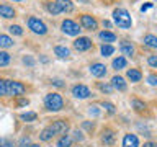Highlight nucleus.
<instances>
[{
    "instance_id": "1a4fd4ad",
    "label": "nucleus",
    "mask_w": 157,
    "mask_h": 147,
    "mask_svg": "<svg viewBox=\"0 0 157 147\" xmlns=\"http://www.w3.org/2000/svg\"><path fill=\"white\" fill-rule=\"evenodd\" d=\"M90 74L93 77H97V78L105 77L106 75V66H105V64H101V62L92 64V66H90Z\"/></svg>"
},
{
    "instance_id": "79ce46f5",
    "label": "nucleus",
    "mask_w": 157,
    "mask_h": 147,
    "mask_svg": "<svg viewBox=\"0 0 157 147\" xmlns=\"http://www.w3.org/2000/svg\"><path fill=\"white\" fill-rule=\"evenodd\" d=\"M142 147H157V142H144V145H142Z\"/></svg>"
},
{
    "instance_id": "9d476101",
    "label": "nucleus",
    "mask_w": 157,
    "mask_h": 147,
    "mask_svg": "<svg viewBox=\"0 0 157 147\" xmlns=\"http://www.w3.org/2000/svg\"><path fill=\"white\" fill-rule=\"evenodd\" d=\"M72 95L75 96V98L83 100V98L90 96V88L85 87V85H75V87H72Z\"/></svg>"
},
{
    "instance_id": "aec40b11",
    "label": "nucleus",
    "mask_w": 157,
    "mask_h": 147,
    "mask_svg": "<svg viewBox=\"0 0 157 147\" xmlns=\"http://www.w3.org/2000/svg\"><path fill=\"white\" fill-rule=\"evenodd\" d=\"M54 54H56L59 59H67L71 56V51H69L66 46H56L54 47Z\"/></svg>"
},
{
    "instance_id": "4be33fe9",
    "label": "nucleus",
    "mask_w": 157,
    "mask_h": 147,
    "mask_svg": "<svg viewBox=\"0 0 157 147\" xmlns=\"http://www.w3.org/2000/svg\"><path fill=\"white\" fill-rule=\"evenodd\" d=\"M13 46V39L7 34H0V49H7Z\"/></svg>"
},
{
    "instance_id": "bb28decb",
    "label": "nucleus",
    "mask_w": 157,
    "mask_h": 147,
    "mask_svg": "<svg viewBox=\"0 0 157 147\" xmlns=\"http://www.w3.org/2000/svg\"><path fill=\"white\" fill-rule=\"evenodd\" d=\"M100 51H101V56H111L113 52H115V47L111 46V44H101V47H100Z\"/></svg>"
},
{
    "instance_id": "473e14b6",
    "label": "nucleus",
    "mask_w": 157,
    "mask_h": 147,
    "mask_svg": "<svg viewBox=\"0 0 157 147\" xmlns=\"http://www.w3.org/2000/svg\"><path fill=\"white\" fill-rule=\"evenodd\" d=\"M98 88H100L103 93H111L113 92V87L108 85V83H98Z\"/></svg>"
},
{
    "instance_id": "4468645a",
    "label": "nucleus",
    "mask_w": 157,
    "mask_h": 147,
    "mask_svg": "<svg viewBox=\"0 0 157 147\" xmlns=\"http://www.w3.org/2000/svg\"><path fill=\"white\" fill-rule=\"evenodd\" d=\"M15 8L13 7H10V5H7V3H0V17L2 18H13L15 17Z\"/></svg>"
},
{
    "instance_id": "f8f14e48",
    "label": "nucleus",
    "mask_w": 157,
    "mask_h": 147,
    "mask_svg": "<svg viewBox=\"0 0 157 147\" xmlns=\"http://www.w3.org/2000/svg\"><path fill=\"white\" fill-rule=\"evenodd\" d=\"M123 147H139V139H137L136 134H124L123 137V142H121Z\"/></svg>"
},
{
    "instance_id": "f03ea898",
    "label": "nucleus",
    "mask_w": 157,
    "mask_h": 147,
    "mask_svg": "<svg viewBox=\"0 0 157 147\" xmlns=\"http://www.w3.org/2000/svg\"><path fill=\"white\" fill-rule=\"evenodd\" d=\"M44 106H46V110H49V111H61L64 108V100L56 92L48 93V95L44 96Z\"/></svg>"
},
{
    "instance_id": "20e7f679",
    "label": "nucleus",
    "mask_w": 157,
    "mask_h": 147,
    "mask_svg": "<svg viewBox=\"0 0 157 147\" xmlns=\"http://www.w3.org/2000/svg\"><path fill=\"white\" fill-rule=\"evenodd\" d=\"M28 28L31 29L34 34H46L48 33L46 24H44L39 18H36V17H29L28 18Z\"/></svg>"
},
{
    "instance_id": "c9c22d12",
    "label": "nucleus",
    "mask_w": 157,
    "mask_h": 147,
    "mask_svg": "<svg viewBox=\"0 0 157 147\" xmlns=\"http://www.w3.org/2000/svg\"><path fill=\"white\" fill-rule=\"evenodd\" d=\"M147 64H149L151 67L157 69V56H149V57H147Z\"/></svg>"
},
{
    "instance_id": "cd10ccee",
    "label": "nucleus",
    "mask_w": 157,
    "mask_h": 147,
    "mask_svg": "<svg viewBox=\"0 0 157 147\" xmlns=\"http://www.w3.org/2000/svg\"><path fill=\"white\" fill-rule=\"evenodd\" d=\"M46 10H48L49 13H52V15L62 13L61 10H59V7H57V3H56V2H48V3H46Z\"/></svg>"
},
{
    "instance_id": "39448f33",
    "label": "nucleus",
    "mask_w": 157,
    "mask_h": 147,
    "mask_svg": "<svg viewBox=\"0 0 157 147\" xmlns=\"http://www.w3.org/2000/svg\"><path fill=\"white\" fill-rule=\"evenodd\" d=\"M61 28H62V31L66 34H69V36H78L80 31H82L80 26H78L75 21H72V20H64Z\"/></svg>"
},
{
    "instance_id": "ea45409f",
    "label": "nucleus",
    "mask_w": 157,
    "mask_h": 147,
    "mask_svg": "<svg viewBox=\"0 0 157 147\" xmlns=\"http://www.w3.org/2000/svg\"><path fill=\"white\" fill-rule=\"evenodd\" d=\"M25 145H29V137H23L21 141H20V147H25Z\"/></svg>"
},
{
    "instance_id": "a18cd8bd",
    "label": "nucleus",
    "mask_w": 157,
    "mask_h": 147,
    "mask_svg": "<svg viewBox=\"0 0 157 147\" xmlns=\"http://www.w3.org/2000/svg\"><path fill=\"white\" fill-rule=\"evenodd\" d=\"M103 26L110 28V26H111V23H110V21H106V20H103Z\"/></svg>"
},
{
    "instance_id": "dca6fc26",
    "label": "nucleus",
    "mask_w": 157,
    "mask_h": 147,
    "mask_svg": "<svg viewBox=\"0 0 157 147\" xmlns=\"http://www.w3.org/2000/svg\"><path fill=\"white\" fill-rule=\"evenodd\" d=\"M126 77L129 78L132 83H137V82H141V78H142V72L139 69H129V70L126 72Z\"/></svg>"
},
{
    "instance_id": "e433bc0d",
    "label": "nucleus",
    "mask_w": 157,
    "mask_h": 147,
    "mask_svg": "<svg viewBox=\"0 0 157 147\" xmlns=\"http://www.w3.org/2000/svg\"><path fill=\"white\" fill-rule=\"evenodd\" d=\"M0 147H15L12 141L8 139H0Z\"/></svg>"
},
{
    "instance_id": "f257e3e1",
    "label": "nucleus",
    "mask_w": 157,
    "mask_h": 147,
    "mask_svg": "<svg viewBox=\"0 0 157 147\" xmlns=\"http://www.w3.org/2000/svg\"><path fill=\"white\" fill-rule=\"evenodd\" d=\"M113 21L118 28H131L132 24V20H131V15L128 10L124 8H116L115 12H113Z\"/></svg>"
},
{
    "instance_id": "37998d69",
    "label": "nucleus",
    "mask_w": 157,
    "mask_h": 147,
    "mask_svg": "<svg viewBox=\"0 0 157 147\" xmlns=\"http://www.w3.org/2000/svg\"><path fill=\"white\" fill-rule=\"evenodd\" d=\"M83 127H87V129H93V123H92V124H90V123H83Z\"/></svg>"
},
{
    "instance_id": "ddd939ff",
    "label": "nucleus",
    "mask_w": 157,
    "mask_h": 147,
    "mask_svg": "<svg viewBox=\"0 0 157 147\" xmlns=\"http://www.w3.org/2000/svg\"><path fill=\"white\" fill-rule=\"evenodd\" d=\"M110 85H111L113 88H115V90H120V92H124L126 88H128L126 82H124V78H123L121 75H115V77H113Z\"/></svg>"
},
{
    "instance_id": "2f4dec72",
    "label": "nucleus",
    "mask_w": 157,
    "mask_h": 147,
    "mask_svg": "<svg viewBox=\"0 0 157 147\" xmlns=\"http://www.w3.org/2000/svg\"><path fill=\"white\" fill-rule=\"evenodd\" d=\"M0 96H7V80L0 78Z\"/></svg>"
},
{
    "instance_id": "f704fd0d",
    "label": "nucleus",
    "mask_w": 157,
    "mask_h": 147,
    "mask_svg": "<svg viewBox=\"0 0 157 147\" xmlns=\"http://www.w3.org/2000/svg\"><path fill=\"white\" fill-rule=\"evenodd\" d=\"M88 113H90L92 116H98L100 115V110H98L97 105H92V106H88Z\"/></svg>"
},
{
    "instance_id": "0eeeda50",
    "label": "nucleus",
    "mask_w": 157,
    "mask_h": 147,
    "mask_svg": "<svg viewBox=\"0 0 157 147\" xmlns=\"http://www.w3.org/2000/svg\"><path fill=\"white\" fill-rule=\"evenodd\" d=\"M80 24L85 29H90V31H93V29H97L98 28V21L95 20V17H92V15H87V13H83L80 15Z\"/></svg>"
},
{
    "instance_id": "7c9ffc66",
    "label": "nucleus",
    "mask_w": 157,
    "mask_h": 147,
    "mask_svg": "<svg viewBox=\"0 0 157 147\" xmlns=\"http://www.w3.org/2000/svg\"><path fill=\"white\" fill-rule=\"evenodd\" d=\"M101 106L105 108V110L110 113V115H115L116 113V108H115V105H113V103H110V101H103L101 103Z\"/></svg>"
},
{
    "instance_id": "c756f323",
    "label": "nucleus",
    "mask_w": 157,
    "mask_h": 147,
    "mask_svg": "<svg viewBox=\"0 0 157 147\" xmlns=\"http://www.w3.org/2000/svg\"><path fill=\"white\" fill-rule=\"evenodd\" d=\"M8 29H10V33H12V34H15V36H21V34H23V29H21L20 24H12Z\"/></svg>"
},
{
    "instance_id": "a878e982",
    "label": "nucleus",
    "mask_w": 157,
    "mask_h": 147,
    "mask_svg": "<svg viewBox=\"0 0 157 147\" xmlns=\"http://www.w3.org/2000/svg\"><path fill=\"white\" fill-rule=\"evenodd\" d=\"M72 145V137L71 136H61L57 141V147H71Z\"/></svg>"
},
{
    "instance_id": "09e8293b",
    "label": "nucleus",
    "mask_w": 157,
    "mask_h": 147,
    "mask_svg": "<svg viewBox=\"0 0 157 147\" xmlns=\"http://www.w3.org/2000/svg\"><path fill=\"white\" fill-rule=\"evenodd\" d=\"M13 2H21V0H13Z\"/></svg>"
},
{
    "instance_id": "f3484780",
    "label": "nucleus",
    "mask_w": 157,
    "mask_h": 147,
    "mask_svg": "<svg viewBox=\"0 0 157 147\" xmlns=\"http://www.w3.org/2000/svg\"><path fill=\"white\" fill-rule=\"evenodd\" d=\"M57 7L61 12H66V13H71L74 10V3L71 2V0H56Z\"/></svg>"
},
{
    "instance_id": "a211bd4d",
    "label": "nucleus",
    "mask_w": 157,
    "mask_h": 147,
    "mask_svg": "<svg viewBox=\"0 0 157 147\" xmlns=\"http://www.w3.org/2000/svg\"><path fill=\"white\" fill-rule=\"evenodd\" d=\"M98 38H100L105 44H110V43H115L116 41V34L111 33V31H101L100 34H98Z\"/></svg>"
},
{
    "instance_id": "58836bf2",
    "label": "nucleus",
    "mask_w": 157,
    "mask_h": 147,
    "mask_svg": "<svg viewBox=\"0 0 157 147\" xmlns=\"http://www.w3.org/2000/svg\"><path fill=\"white\" fill-rule=\"evenodd\" d=\"M74 139H75V141H83L82 131H78V129H75V131H74Z\"/></svg>"
},
{
    "instance_id": "5701e85b",
    "label": "nucleus",
    "mask_w": 157,
    "mask_h": 147,
    "mask_svg": "<svg viewBox=\"0 0 157 147\" xmlns=\"http://www.w3.org/2000/svg\"><path fill=\"white\" fill-rule=\"evenodd\" d=\"M126 59L123 57V56H118L116 59H113V69L115 70H121V69H124L126 67Z\"/></svg>"
},
{
    "instance_id": "2eb2a0df",
    "label": "nucleus",
    "mask_w": 157,
    "mask_h": 147,
    "mask_svg": "<svg viewBox=\"0 0 157 147\" xmlns=\"http://www.w3.org/2000/svg\"><path fill=\"white\" fill-rule=\"evenodd\" d=\"M120 51H121L123 56H128V57H132V56H134V46H132L131 43H128V41H123V43H121Z\"/></svg>"
},
{
    "instance_id": "72a5a7b5",
    "label": "nucleus",
    "mask_w": 157,
    "mask_h": 147,
    "mask_svg": "<svg viewBox=\"0 0 157 147\" xmlns=\"http://www.w3.org/2000/svg\"><path fill=\"white\" fill-rule=\"evenodd\" d=\"M147 83L152 87H157V75L155 74H151V75H147Z\"/></svg>"
},
{
    "instance_id": "b1692460",
    "label": "nucleus",
    "mask_w": 157,
    "mask_h": 147,
    "mask_svg": "<svg viewBox=\"0 0 157 147\" xmlns=\"http://www.w3.org/2000/svg\"><path fill=\"white\" fill-rule=\"evenodd\" d=\"M20 119H23L25 123H33L38 119V115L34 111H26V113H21L20 115Z\"/></svg>"
},
{
    "instance_id": "412c9836",
    "label": "nucleus",
    "mask_w": 157,
    "mask_h": 147,
    "mask_svg": "<svg viewBox=\"0 0 157 147\" xmlns=\"http://www.w3.org/2000/svg\"><path fill=\"white\" fill-rule=\"evenodd\" d=\"M54 137V132L51 131V127H44V129L41 131V134H39V141H43V142H48V141H51Z\"/></svg>"
},
{
    "instance_id": "a19ab883",
    "label": "nucleus",
    "mask_w": 157,
    "mask_h": 147,
    "mask_svg": "<svg viewBox=\"0 0 157 147\" xmlns=\"http://www.w3.org/2000/svg\"><path fill=\"white\" fill-rule=\"evenodd\" d=\"M23 62L28 64V66H34V59H31V57H23Z\"/></svg>"
},
{
    "instance_id": "6e6552de",
    "label": "nucleus",
    "mask_w": 157,
    "mask_h": 147,
    "mask_svg": "<svg viewBox=\"0 0 157 147\" xmlns=\"http://www.w3.org/2000/svg\"><path fill=\"white\" fill-rule=\"evenodd\" d=\"M92 46H93L92 39L87 38V36H78L75 41H74V47H75L77 51H88Z\"/></svg>"
},
{
    "instance_id": "9b49d317",
    "label": "nucleus",
    "mask_w": 157,
    "mask_h": 147,
    "mask_svg": "<svg viewBox=\"0 0 157 147\" xmlns=\"http://www.w3.org/2000/svg\"><path fill=\"white\" fill-rule=\"evenodd\" d=\"M115 131L111 129V127H105V129L101 131V142L105 145H113L115 144Z\"/></svg>"
},
{
    "instance_id": "423d86ee",
    "label": "nucleus",
    "mask_w": 157,
    "mask_h": 147,
    "mask_svg": "<svg viewBox=\"0 0 157 147\" xmlns=\"http://www.w3.org/2000/svg\"><path fill=\"white\" fill-rule=\"evenodd\" d=\"M49 127H51V131L54 132V136H66L67 131H69V123L66 119H57Z\"/></svg>"
},
{
    "instance_id": "7ed1b4c3",
    "label": "nucleus",
    "mask_w": 157,
    "mask_h": 147,
    "mask_svg": "<svg viewBox=\"0 0 157 147\" xmlns=\"http://www.w3.org/2000/svg\"><path fill=\"white\" fill-rule=\"evenodd\" d=\"M26 87L18 80H7V96H21Z\"/></svg>"
},
{
    "instance_id": "4c0bfd02",
    "label": "nucleus",
    "mask_w": 157,
    "mask_h": 147,
    "mask_svg": "<svg viewBox=\"0 0 157 147\" xmlns=\"http://www.w3.org/2000/svg\"><path fill=\"white\" fill-rule=\"evenodd\" d=\"M28 98H18V100H17V106H26L28 105Z\"/></svg>"
},
{
    "instance_id": "49530a36",
    "label": "nucleus",
    "mask_w": 157,
    "mask_h": 147,
    "mask_svg": "<svg viewBox=\"0 0 157 147\" xmlns=\"http://www.w3.org/2000/svg\"><path fill=\"white\" fill-rule=\"evenodd\" d=\"M52 83H54V85H57V87H62V83H61V80H54Z\"/></svg>"
},
{
    "instance_id": "393cba45",
    "label": "nucleus",
    "mask_w": 157,
    "mask_h": 147,
    "mask_svg": "<svg viewBox=\"0 0 157 147\" xmlns=\"http://www.w3.org/2000/svg\"><path fill=\"white\" fill-rule=\"evenodd\" d=\"M144 44L149 46V47L157 49V36H154V34H146L144 36Z\"/></svg>"
},
{
    "instance_id": "c85d7f7f",
    "label": "nucleus",
    "mask_w": 157,
    "mask_h": 147,
    "mask_svg": "<svg viewBox=\"0 0 157 147\" xmlns=\"http://www.w3.org/2000/svg\"><path fill=\"white\" fill-rule=\"evenodd\" d=\"M10 64V54L7 51H0V67H5Z\"/></svg>"
},
{
    "instance_id": "6ab92c4d",
    "label": "nucleus",
    "mask_w": 157,
    "mask_h": 147,
    "mask_svg": "<svg viewBox=\"0 0 157 147\" xmlns=\"http://www.w3.org/2000/svg\"><path fill=\"white\" fill-rule=\"evenodd\" d=\"M131 106L134 108V111H137V113H144L147 110V105L142 100H139V98H132V100H131Z\"/></svg>"
},
{
    "instance_id": "de8ad7c7",
    "label": "nucleus",
    "mask_w": 157,
    "mask_h": 147,
    "mask_svg": "<svg viewBox=\"0 0 157 147\" xmlns=\"http://www.w3.org/2000/svg\"><path fill=\"white\" fill-rule=\"evenodd\" d=\"M28 147H39V144H29Z\"/></svg>"
},
{
    "instance_id": "c03bdc74",
    "label": "nucleus",
    "mask_w": 157,
    "mask_h": 147,
    "mask_svg": "<svg viewBox=\"0 0 157 147\" xmlns=\"http://www.w3.org/2000/svg\"><path fill=\"white\" fill-rule=\"evenodd\" d=\"M151 7H152V3H147V5H142V8H141V10H142V12H146V10H149Z\"/></svg>"
}]
</instances>
